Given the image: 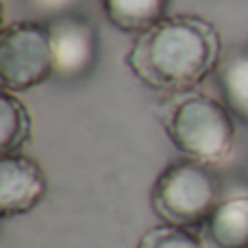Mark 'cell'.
<instances>
[{
    "label": "cell",
    "instance_id": "obj_11",
    "mask_svg": "<svg viewBox=\"0 0 248 248\" xmlns=\"http://www.w3.org/2000/svg\"><path fill=\"white\" fill-rule=\"evenodd\" d=\"M137 248H207L201 233L176 224H157L148 229L137 242Z\"/></svg>",
    "mask_w": 248,
    "mask_h": 248
},
{
    "label": "cell",
    "instance_id": "obj_1",
    "mask_svg": "<svg viewBox=\"0 0 248 248\" xmlns=\"http://www.w3.org/2000/svg\"><path fill=\"white\" fill-rule=\"evenodd\" d=\"M222 57V37L214 22L176 13L133 39L126 65L148 90L179 96L194 92L218 72Z\"/></svg>",
    "mask_w": 248,
    "mask_h": 248
},
{
    "label": "cell",
    "instance_id": "obj_5",
    "mask_svg": "<svg viewBox=\"0 0 248 248\" xmlns=\"http://www.w3.org/2000/svg\"><path fill=\"white\" fill-rule=\"evenodd\" d=\"M50 31L55 77L61 81H78L94 70L98 61L100 39L94 22L72 11L46 22Z\"/></svg>",
    "mask_w": 248,
    "mask_h": 248
},
{
    "label": "cell",
    "instance_id": "obj_9",
    "mask_svg": "<svg viewBox=\"0 0 248 248\" xmlns=\"http://www.w3.org/2000/svg\"><path fill=\"white\" fill-rule=\"evenodd\" d=\"M218 81L224 105L237 120L248 124V48H233L222 57Z\"/></svg>",
    "mask_w": 248,
    "mask_h": 248
},
{
    "label": "cell",
    "instance_id": "obj_3",
    "mask_svg": "<svg viewBox=\"0 0 248 248\" xmlns=\"http://www.w3.org/2000/svg\"><path fill=\"white\" fill-rule=\"evenodd\" d=\"M220 201V181L211 172V166L192 159L166 166L150 192V205L161 222L198 231Z\"/></svg>",
    "mask_w": 248,
    "mask_h": 248
},
{
    "label": "cell",
    "instance_id": "obj_10",
    "mask_svg": "<svg viewBox=\"0 0 248 248\" xmlns=\"http://www.w3.org/2000/svg\"><path fill=\"white\" fill-rule=\"evenodd\" d=\"M33 135V118L17 94L2 92L0 98V153H20Z\"/></svg>",
    "mask_w": 248,
    "mask_h": 248
},
{
    "label": "cell",
    "instance_id": "obj_7",
    "mask_svg": "<svg viewBox=\"0 0 248 248\" xmlns=\"http://www.w3.org/2000/svg\"><path fill=\"white\" fill-rule=\"evenodd\" d=\"M201 237L207 248H248V194L222 198L201 227Z\"/></svg>",
    "mask_w": 248,
    "mask_h": 248
},
{
    "label": "cell",
    "instance_id": "obj_4",
    "mask_svg": "<svg viewBox=\"0 0 248 248\" xmlns=\"http://www.w3.org/2000/svg\"><path fill=\"white\" fill-rule=\"evenodd\" d=\"M55 77L50 31L44 20H16L0 31L2 92L22 94Z\"/></svg>",
    "mask_w": 248,
    "mask_h": 248
},
{
    "label": "cell",
    "instance_id": "obj_12",
    "mask_svg": "<svg viewBox=\"0 0 248 248\" xmlns=\"http://www.w3.org/2000/svg\"><path fill=\"white\" fill-rule=\"evenodd\" d=\"M81 0H24L26 9H29L33 16L44 17V22L52 20V17L65 16V13H72L78 7Z\"/></svg>",
    "mask_w": 248,
    "mask_h": 248
},
{
    "label": "cell",
    "instance_id": "obj_6",
    "mask_svg": "<svg viewBox=\"0 0 248 248\" xmlns=\"http://www.w3.org/2000/svg\"><path fill=\"white\" fill-rule=\"evenodd\" d=\"M46 192V174L35 159L22 153L0 157V216L4 220L33 211Z\"/></svg>",
    "mask_w": 248,
    "mask_h": 248
},
{
    "label": "cell",
    "instance_id": "obj_8",
    "mask_svg": "<svg viewBox=\"0 0 248 248\" xmlns=\"http://www.w3.org/2000/svg\"><path fill=\"white\" fill-rule=\"evenodd\" d=\"M100 4L118 31L137 37L168 16L170 0H100Z\"/></svg>",
    "mask_w": 248,
    "mask_h": 248
},
{
    "label": "cell",
    "instance_id": "obj_2",
    "mask_svg": "<svg viewBox=\"0 0 248 248\" xmlns=\"http://www.w3.org/2000/svg\"><path fill=\"white\" fill-rule=\"evenodd\" d=\"M168 140L185 159L216 166L231 157L235 146V116L202 92L179 94L161 111Z\"/></svg>",
    "mask_w": 248,
    "mask_h": 248
}]
</instances>
